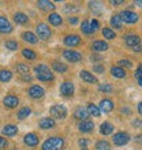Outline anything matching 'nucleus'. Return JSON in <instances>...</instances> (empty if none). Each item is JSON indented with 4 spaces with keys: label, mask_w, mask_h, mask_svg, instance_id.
I'll return each mask as SVG.
<instances>
[{
    "label": "nucleus",
    "mask_w": 142,
    "mask_h": 150,
    "mask_svg": "<svg viewBox=\"0 0 142 150\" xmlns=\"http://www.w3.org/2000/svg\"><path fill=\"white\" fill-rule=\"evenodd\" d=\"M34 72H36L37 79L41 81V82H52V81H53V74H52V71L49 70V67L45 66V64H38V66H36Z\"/></svg>",
    "instance_id": "nucleus-1"
},
{
    "label": "nucleus",
    "mask_w": 142,
    "mask_h": 150,
    "mask_svg": "<svg viewBox=\"0 0 142 150\" xmlns=\"http://www.w3.org/2000/svg\"><path fill=\"white\" fill-rule=\"evenodd\" d=\"M64 146V139L62 137H52L43 143L41 150H62Z\"/></svg>",
    "instance_id": "nucleus-2"
},
{
    "label": "nucleus",
    "mask_w": 142,
    "mask_h": 150,
    "mask_svg": "<svg viewBox=\"0 0 142 150\" xmlns=\"http://www.w3.org/2000/svg\"><path fill=\"white\" fill-rule=\"evenodd\" d=\"M49 113L52 115V117L59 119V120H63V119H66V116H67V109H66V107L62 105V104H56V105L51 107Z\"/></svg>",
    "instance_id": "nucleus-3"
},
{
    "label": "nucleus",
    "mask_w": 142,
    "mask_h": 150,
    "mask_svg": "<svg viewBox=\"0 0 142 150\" xmlns=\"http://www.w3.org/2000/svg\"><path fill=\"white\" fill-rule=\"evenodd\" d=\"M36 33H37V38H41V40H49L52 36V32L49 26L45 23H38L37 28H36Z\"/></svg>",
    "instance_id": "nucleus-4"
},
{
    "label": "nucleus",
    "mask_w": 142,
    "mask_h": 150,
    "mask_svg": "<svg viewBox=\"0 0 142 150\" xmlns=\"http://www.w3.org/2000/svg\"><path fill=\"white\" fill-rule=\"evenodd\" d=\"M119 16H120L122 22H124V23H135V22L138 21V15H137L135 12L130 11V10L122 11L119 14Z\"/></svg>",
    "instance_id": "nucleus-5"
},
{
    "label": "nucleus",
    "mask_w": 142,
    "mask_h": 150,
    "mask_svg": "<svg viewBox=\"0 0 142 150\" xmlns=\"http://www.w3.org/2000/svg\"><path fill=\"white\" fill-rule=\"evenodd\" d=\"M63 56L64 59L71 62V63H78V62L82 60V53H79L77 51H71V49H66L63 52Z\"/></svg>",
    "instance_id": "nucleus-6"
},
{
    "label": "nucleus",
    "mask_w": 142,
    "mask_h": 150,
    "mask_svg": "<svg viewBox=\"0 0 142 150\" xmlns=\"http://www.w3.org/2000/svg\"><path fill=\"white\" fill-rule=\"evenodd\" d=\"M112 139H114V143L116 145V146H123V145L129 143V141H130V135L127 134V132L120 131V132H116Z\"/></svg>",
    "instance_id": "nucleus-7"
},
{
    "label": "nucleus",
    "mask_w": 142,
    "mask_h": 150,
    "mask_svg": "<svg viewBox=\"0 0 142 150\" xmlns=\"http://www.w3.org/2000/svg\"><path fill=\"white\" fill-rule=\"evenodd\" d=\"M60 94L64 96V97H70V96L74 94V83L70 82V81H64L60 85Z\"/></svg>",
    "instance_id": "nucleus-8"
},
{
    "label": "nucleus",
    "mask_w": 142,
    "mask_h": 150,
    "mask_svg": "<svg viewBox=\"0 0 142 150\" xmlns=\"http://www.w3.org/2000/svg\"><path fill=\"white\" fill-rule=\"evenodd\" d=\"M28 93H29V97H30V98L38 100V98H41V97H43L45 91H44V89L41 86H38V85H33V86L29 87Z\"/></svg>",
    "instance_id": "nucleus-9"
},
{
    "label": "nucleus",
    "mask_w": 142,
    "mask_h": 150,
    "mask_svg": "<svg viewBox=\"0 0 142 150\" xmlns=\"http://www.w3.org/2000/svg\"><path fill=\"white\" fill-rule=\"evenodd\" d=\"M64 44L67 45V47H78L79 44H81V38H79V36H77V34H68V36L64 37Z\"/></svg>",
    "instance_id": "nucleus-10"
},
{
    "label": "nucleus",
    "mask_w": 142,
    "mask_h": 150,
    "mask_svg": "<svg viewBox=\"0 0 142 150\" xmlns=\"http://www.w3.org/2000/svg\"><path fill=\"white\" fill-rule=\"evenodd\" d=\"M99 109L100 112H104V113H108L114 109V101L109 98H104L100 101V105H99Z\"/></svg>",
    "instance_id": "nucleus-11"
},
{
    "label": "nucleus",
    "mask_w": 142,
    "mask_h": 150,
    "mask_svg": "<svg viewBox=\"0 0 142 150\" xmlns=\"http://www.w3.org/2000/svg\"><path fill=\"white\" fill-rule=\"evenodd\" d=\"M3 104H4V107H6V108L12 109V108L18 107L19 100H18V97H15V96H6V97L3 98Z\"/></svg>",
    "instance_id": "nucleus-12"
},
{
    "label": "nucleus",
    "mask_w": 142,
    "mask_h": 150,
    "mask_svg": "<svg viewBox=\"0 0 142 150\" xmlns=\"http://www.w3.org/2000/svg\"><path fill=\"white\" fill-rule=\"evenodd\" d=\"M23 142L26 143L29 147H36L38 145V137H37L34 132H29V134L25 135Z\"/></svg>",
    "instance_id": "nucleus-13"
},
{
    "label": "nucleus",
    "mask_w": 142,
    "mask_h": 150,
    "mask_svg": "<svg viewBox=\"0 0 142 150\" xmlns=\"http://www.w3.org/2000/svg\"><path fill=\"white\" fill-rule=\"evenodd\" d=\"M12 32V25L10 23V21L4 16H0V33L8 34Z\"/></svg>",
    "instance_id": "nucleus-14"
},
{
    "label": "nucleus",
    "mask_w": 142,
    "mask_h": 150,
    "mask_svg": "<svg viewBox=\"0 0 142 150\" xmlns=\"http://www.w3.org/2000/svg\"><path fill=\"white\" fill-rule=\"evenodd\" d=\"M38 126H40V128H43V130H51L56 124H55V120L52 117H43L38 122Z\"/></svg>",
    "instance_id": "nucleus-15"
},
{
    "label": "nucleus",
    "mask_w": 142,
    "mask_h": 150,
    "mask_svg": "<svg viewBox=\"0 0 142 150\" xmlns=\"http://www.w3.org/2000/svg\"><path fill=\"white\" fill-rule=\"evenodd\" d=\"M37 6L43 11H53L56 7L55 4L52 3V1H49V0H40V1H37Z\"/></svg>",
    "instance_id": "nucleus-16"
},
{
    "label": "nucleus",
    "mask_w": 142,
    "mask_h": 150,
    "mask_svg": "<svg viewBox=\"0 0 142 150\" xmlns=\"http://www.w3.org/2000/svg\"><path fill=\"white\" fill-rule=\"evenodd\" d=\"M124 41H126V44L129 45V47H137V45H139V42H141V38H139V36H137V34H129V36L124 37Z\"/></svg>",
    "instance_id": "nucleus-17"
},
{
    "label": "nucleus",
    "mask_w": 142,
    "mask_h": 150,
    "mask_svg": "<svg viewBox=\"0 0 142 150\" xmlns=\"http://www.w3.org/2000/svg\"><path fill=\"white\" fill-rule=\"evenodd\" d=\"M1 132H3L6 137H14V135L18 134V127H16L15 124H7V126L3 127Z\"/></svg>",
    "instance_id": "nucleus-18"
},
{
    "label": "nucleus",
    "mask_w": 142,
    "mask_h": 150,
    "mask_svg": "<svg viewBox=\"0 0 142 150\" xmlns=\"http://www.w3.org/2000/svg\"><path fill=\"white\" fill-rule=\"evenodd\" d=\"M93 128H94V124L90 120H83V122L79 123V126H78V130L81 132H90Z\"/></svg>",
    "instance_id": "nucleus-19"
},
{
    "label": "nucleus",
    "mask_w": 142,
    "mask_h": 150,
    "mask_svg": "<svg viewBox=\"0 0 142 150\" xmlns=\"http://www.w3.org/2000/svg\"><path fill=\"white\" fill-rule=\"evenodd\" d=\"M79 76L82 78L83 82H86V83H96L97 82V78H96L93 74H90L89 71H86V70H82L81 74H79Z\"/></svg>",
    "instance_id": "nucleus-20"
},
{
    "label": "nucleus",
    "mask_w": 142,
    "mask_h": 150,
    "mask_svg": "<svg viewBox=\"0 0 142 150\" xmlns=\"http://www.w3.org/2000/svg\"><path fill=\"white\" fill-rule=\"evenodd\" d=\"M48 22L52 25V26H60L62 25V22H63V19H62V16L59 15V14H49L48 15Z\"/></svg>",
    "instance_id": "nucleus-21"
},
{
    "label": "nucleus",
    "mask_w": 142,
    "mask_h": 150,
    "mask_svg": "<svg viewBox=\"0 0 142 150\" xmlns=\"http://www.w3.org/2000/svg\"><path fill=\"white\" fill-rule=\"evenodd\" d=\"M92 49L94 52H104L108 49V44L105 41H94L92 44Z\"/></svg>",
    "instance_id": "nucleus-22"
},
{
    "label": "nucleus",
    "mask_w": 142,
    "mask_h": 150,
    "mask_svg": "<svg viewBox=\"0 0 142 150\" xmlns=\"http://www.w3.org/2000/svg\"><path fill=\"white\" fill-rule=\"evenodd\" d=\"M87 116H89L87 111L85 109V108H82V107L77 108V109H75V112H74V117L78 119V120H82V122H83V120H86Z\"/></svg>",
    "instance_id": "nucleus-23"
},
{
    "label": "nucleus",
    "mask_w": 142,
    "mask_h": 150,
    "mask_svg": "<svg viewBox=\"0 0 142 150\" xmlns=\"http://www.w3.org/2000/svg\"><path fill=\"white\" fill-rule=\"evenodd\" d=\"M14 21H15L18 25H25L29 22V18L23 12H15V14H14Z\"/></svg>",
    "instance_id": "nucleus-24"
},
{
    "label": "nucleus",
    "mask_w": 142,
    "mask_h": 150,
    "mask_svg": "<svg viewBox=\"0 0 142 150\" xmlns=\"http://www.w3.org/2000/svg\"><path fill=\"white\" fill-rule=\"evenodd\" d=\"M100 132L103 135L112 134V132H114V126H112L109 122H104L103 124H101V127H100Z\"/></svg>",
    "instance_id": "nucleus-25"
},
{
    "label": "nucleus",
    "mask_w": 142,
    "mask_h": 150,
    "mask_svg": "<svg viewBox=\"0 0 142 150\" xmlns=\"http://www.w3.org/2000/svg\"><path fill=\"white\" fill-rule=\"evenodd\" d=\"M22 38H23L25 41L30 42V44H37V42H38L37 36H36L34 33H32V32H23V33H22Z\"/></svg>",
    "instance_id": "nucleus-26"
},
{
    "label": "nucleus",
    "mask_w": 142,
    "mask_h": 150,
    "mask_svg": "<svg viewBox=\"0 0 142 150\" xmlns=\"http://www.w3.org/2000/svg\"><path fill=\"white\" fill-rule=\"evenodd\" d=\"M52 68H53V71H56V72H66L68 70V67L66 66L64 63H62V62H58V60H55L53 63H52Z\"/></svg>",
    "instance_id": "nucleus-27"
},
{
    "label": "nucleus",
    "mask_w": 142,
    "mask_h": 150,
    "mask_svg": "<svg viewBox=\"0 0 142 150\" xmlns=\"http://www.w3.org/2000/svg\"><path fill=\"white\" fill-rule=\"evenodd\" d=\"M111 74L115 78H124L126 76V70H123L122 67H112L111 68Z\"/></svg>",
    "instance_id": "nucleus-28"
},
{
    "label": "nucleus",
    "mask_w": 142,
    "mask_h": 150,
    "mask_svg": "<svg viewBox=\"0 0 142 150\" xmlns=\"http://www.w3.org/2000/svg\"><path fill=\"white\" fill-rule=\"evenodd\" d=\"M12 79V72L10 70H0V82H10Z\"/></svg>",
    "instance_id": "nucleus-29"
},
{
    "label": "nucleus",
    "mask_w": 142,
    "mask_h": 150,
    "mask_svg": "<svg viewBox=\"0 0 142 150\" xmlns=\"http://www.w3.org/2000/svg\"><path fill=\"white\" fill-rule=\"evenodd\" d=\"M30 115H32V109L29 107H23L22 109H19V112H18L16 116H18L19 120H23V119H26L28 116H30Z\"/></svg>",
    "instance_id": "nucleus-30"
},
{
    "label": "nucleus",
    "mask_w": 142,
    "mask_h": 150,
    "mask_svg": "<svg viewBox=\"0 0 142 150\" xmlns=\"http://www.w3.org/2000/svg\"><path fill=\"white\" fill-rule=\"evenodd\" d=\"M86 111H87V113L92 115V116H94V117H99L100 116V109H99V107H96L94 104H89Z\"/></svg>",
    "instance_id": "nucleus-31"
},
{
    "label": "nucleus",
    "mask_w": 142,
    "mask_h": 150,
    "mask_svg": "<svg viewBox=\"0 0 142 150\" xmlns=\"http://www.w3.org/2000/svg\"><path fill=\"white\" fill-rule=\"evenodd\" d=\"M122 19H120V16L118 15H112V18H111V25L114 26L115 29H122Z\"/></svg>",
    "instance_id": "nucleus-32"
},
{
    "label": "nucleus",
    "mask_w": 142,
    "mask_h": 150,
    "mask_svg": "<svg viewBox=\"0 0 142 150\" xmlns=\"http://www.w3.org/2000/svg\"><path fill=\"white\" fill-rule=\"evenodd\" d=\"M81 30H82V33L83 34H92V28H90V22L89 21H83L82 22V25H81Z\"/></svg>",
    "instance_id": "nucleus-33"
},
{
    "label": "nucleus",
    "mask_w": 142,
    "mask_h": 150,
    "mask_svg": "<svg viewBox=\"0 0 142 150\" xmlns=\"http://www.w3.org/2000/svg\"><path fill=\"white\" fill-rule=\"evenodd\" d=\"M22 55H23L25 59H28V60H36V57H37L36 52H33L32 49H28V48L22 51Z\"/></svg>",
    "instance_id": "nucleus-34"
},
{
    "label": "nucleus",
    "mask_w": 142,
    "mask_h": 150,
    "mask_svg": "<svg viewBox=\"0 0 142 150\" xmlns=\"http://www.w3.org/2000/svg\"><path fill=\"white\" fill-rule=\"evenodd\" d=\"M103 36H104V38H107V40H114L115 37H116V34H115V32L112 29L104 28L103 29Z\"/></svg>",
    "instance_id": "nucleus-35"
},
{
    "label": "nucleus",
    "mask_w": 142,
    "mask_h": 150,
    "mask_svg": "<svg viewBox=\"0 0 142 150\" xmlns=\"http://www.w3.org/2000/svg\"><path fill=\"white\" fill-rule=\"evenodd\" d=\"M16 68V71L19 72L21 75H23V74H29V67H28V64H23V63H18L15 66Z\"/></svg>",
    "instance_id": "nucleus-36"
},
{
    "label": "nucleus",
    "mask_w": 142,
    "mask_h": 150,
    "mask_svg": "<svg viewBox=\"0 0 142 150\" xmlns=\"http://www.w3.org/2000/svg\"><path fill=\"white\" fill-rule=\"evenodd\" d=\"M99 90L103 91V93H112L114 91V86L109 85V83H103V85L99 86Z\"/></svg>",
    "instance_id": "nucleus-37"
},
{
    "label": "nucleus",
    "mask_w": 142,
    "mask_h": 150,
    "mask_svg": "<svg viewBox=\"0 0 142 150\" xmlns=\"http://www.w3.org/2000/svg\"><path fill=\"white\" fill-rule=\"evenodd\" d=\"M4 45H6V48L10 49V51H16V49H18V42L14 41V40H8V41H6Z\"/></svg>",
    "instance_id": "nucleus-38"
},
{
    "label": "nucleus",
    "mask_w": 142,
    "mask_h": 150,
    "mask_svg": "<svg viewBox=\"0 0 142 150\" xmlns=\"http://www.w3.org/2000/svg\"><path fill=\"white\" fill-rule=\"evenodd\" d=\"M96 147H97V150H109L111 149L109 143L107 142V141H99V142L96 143Z\"/></svg>",
    "instance_id": "nucleus-39"
},
{
    "label": "nucleus",
    "mask_w": 142,
    "mask_h": 150,
    "mask_svg": "<svg viewBox=\"0 0 142 150\" xmlns=\"http://www.w3.org/2000/svg\"><path fill=\"white\" fill-rule=\"evenodd\" d=\"M89 7H90L92 11H96V12H101V10H103V6H101V3H99V1H94V3H89Z\"/></svg>",
    "instance_id": "nucleus-40"
},
{
    "label": "nucleus",
    "mask_w": 142,
    "mask_h": 150,
    "mask_svg": "<svg viewBox=\"0 0 142 150\" xmlns=\"http://www.w3.org/2000/svg\"><path fill=\"white\" fill-rule=\"evenodd\" d=\"M99 26H100V25H99V21H97V19H93L90 22V28H92V32H93V33L99 29Z\"/></svg>",
    "instance_id": "nucleus-41"
},
{
    "label": "nucleus",
    "mask_w": 142,
    "mask_h": 150,
    "mask_svg": "<svg viewBox=\"0 0 142 150\" xmlns=\"http://www.w3.org/2000/svg\"><path fill=\"white\" fill-rule=\"evenodd\" d=\"M7 146H8L7 139L3 138V137H0V150H1V149H6Z\"/></svg>",
    "instance_id": "nucleus-42"
},
{
    "label": "nucleus",
    "mask_w": 142,
    "mask_h": 150,
    "mask_svg": "<svg viewBox=\"0 0 142 150\" xmlns=\"http://www.w3.org/2000/svg\"><path fill=\"white\" fill-rule=\"evenodd\" d=\"M119 66H123V67L130 68V67H131V63H130V62H129V60L123 59V60H119Z\"/></svg>",
    "instance_id": "nucleus-43"
},
{
    "label": "nucleus",
    "mask_w": 142,
    "mask_h": 150,
    "mask_svg": "<svg viewBox=\"0 0 142 150\" xmlns=\"http://www.w3.org/2000/svg\"><path fill=\"white\" fill-rule=\"evenodd\" d=\"M66 11L70 12V11H78V7H75V4H67L66 6Z\"/></svg>",
    "instance_id": "nucleus-44"
},
{
    "label": "nucleus",
    "mask_w": 142,
    "mask_h": 150,
    "mask_svg": "<svg viewBox=\"0 0 142 150\" xmlns=\"http://www.w3.org/2000/svg\"><path fill=\"white\" fill-rule=\"evenodd\" d=\"M93 71L99 72V74H103V72H104V67H103V66H94V67H93Z\"/></svg>",
    "instance_id": "nucleus-45"
},
{
    "label": "nucleus",
    "mask_w": 142,
    "mask_h": 150,
    "mask_svg": "<svg viewBox=\"0 0 142 150\" xmlns=\"http://www.w3.org/2000/svg\"><path fill=\"white\" fill-rule=\"evenodd\" d=\"M21 79H22V81H25V82H30V81H32V76H30V74H23L22 75V76H21Z\"/></svg>",
    "instance_id": "nucleus-46"
},
{
    "label": "nucleus",
    "mask_w": 142,
    "mask_h": 150,
    "mask_svg": "<svg viewBox=\"0 0 142 150\" xmlns=\"http://www.w3.org/2000/svg\"><path fill=\"white\" fill-rule=\"evenodd\" d=\"M68 23H71V25L78 23V18H77V16H70V18H68Z\"/></svg>",
    "instance_id": "nucleus-47"
},
{
    "label": "nucleus",
    "mask_w": 142,
    "mask_h": 150,
    "mask_svg": "<svg viewBox=\"0 0 142 150\" xmlns=\"http://www.w3.org/2000/svg\"><path fill=\"white\" fill-rule=\"evenodd\" d=\"M87 145H89V141H87V139H81V141H79V146L81 147H86Z\"/></svg>",
    "instance_id": "nucleus-48"
},
{
    "label": "nucleus",
    "mask_w": 142,
    "mask_h": 150,
    "mask_svg": "<svg viewBox=\"0 0 142 150\" xmlns=\"http://www.w3.org/2000/svg\"><path fill=\"white\" fill-rule=\"evenodd\" d=\"M135 76H137V78H142V66H139V68L138 70H137V71H135Z\"/></svg>",
    "instance_id": "nucleus-49"
},
{
    "label": "nucleus",
    "mask_w": 142,
    "mask_h": 150,
    "mask_svg": "<svg viewBox=\"0 0 142 150\" xmlns=\"http://www.w3.org/2000/svg\"><path fill=\"white\" fill-rule=\"evenodd\" d=\"M123 3H124L123 0H112L111 1V4H114V6H119V4H123Z\"/></svg>",
    "instance_id": "nucleus-50"
},
{
    "label": "nucleus",
    "mask_w": 142,
    "mask_h": 150,
    "mask_svg": "<svg viewBox=\"0 0 142 150\" xmlns=\"http://www.w3.org/2000/svg\"><path fill=\"white\" fill-rule=\"evenodd\" d=\"M90 59L94 60V62H99V60H101V56H99V55H92Z\"/></svg>",
    "instance_id": "nucleus-51"
},
{
    "label": "nucleus",
    "mask_w": 142,
    "mask_h": 150,
    "mask_svg": "<svg viewBox=\"0 0 142 150\" xmlns=\"http://www.w3.org/2000/svg\"><path fill=\"white\" fill-rule=\"evenodd\" d=\"M133 51H134V52H142V47H141V45H137V47L133 48Z\"/></svg>",
    "instance_id": "nucleus-52"
},
{
    "label": "nucleus",
    "mask_w": 142,
    "mask_h": 150,
    "mask_svg": "<svg viewBox=\"0 0 142 150\" xmlns=\"http://www.w3.org/2000/svg\"><path fill=\"white\" fill-rule=\"evenodd\" d=\"M135 141H137L138 143H142V134L137 135V137H135Z\"/></svg>",
    "instance_id": "nucleus-53"
},
{
    "label": "nucleus",
    "mask_w": 142,
    "mask_h": 150,
    "mask_svg": "<svg viewBox=\"0 0 142 150\" xmlns=\"http://www.w3.org/2000/svg\"><path fill=\"white\" fill-rule=\"evenodd\" d=\"M138 112H139V113L142 115V101H141V103L138 104Z\"/></svg>",
    "instance_id": "nucleus-54"
},
{
    "label": "nucleus",
    "mask_w": 142,
    "mask_h": 150,
    "mask_svg": "<svg viewBox=\"0 0 142 150\" xmlns=\"http://www.w3.org/2000/svg\"><path fill=\"white\" fill-rule=\"evenodd\" d=\"M135 6H138V7H142V0H138V1H135Z\"/></svg>",
    "instance_id": "nucleus-55"
},
{
    "label": "nucleus",
    "mask_w": 142,
    "mask_h": 150,
    "mask_svg": "<svg viewBox=\"0 0 142 150\" xmlns=\"http://www.w3.org/2000/svg\"><path fill=\"white\" fill-rule=\"evenodd\" d=\"M133 124H134V127H138L139 124H141V123H139L138 120H134V122H133Z\"/></svg>",
    "instance_id": "nucleus-56"
},
{
    "label": "nucleus",
    "mask_w": 142,
    "mask_h": 150,
    "mask_svg": "<svg viewBox=\"0 0 142 150\" xmlns=\"http://www.w3.org/2000/svg\"><path fill=\"white\" fill-rule=\"evenodd\" d=\"M81 150H87V149H86V147H82V149H81Z\"/></svg>",
    "instance_id": "nucleus-57"
},
{
    "label": "nucleus",
    "mask_w": 142,
    "mask_h": 150,
    "mask_svg": "<svg viewBox=\"0 0 142 150\" xmlns=\"http://www.w3.org/2000/svg\"><path fill=\"white\" fill-rule=\"evenodd\" d=\"M141 124H142V122H141Z\"/></svg>",
    "instance_id": "nucleus-58"
},
{
    "label": "nucleus",
    "mask_w": 142,
    "mask_h": 150,
    "mask_svg": "<svg viewBox=\"0 0 142 150\" xmlns=\"http://www.w3.org/2000/svg\"><path fill=\"white\" fill-rule=\"evenodd\" d=\"M15 150H16V149H15Z\"/></svg>",
    "instance_id": "nucleus-59"
}]
</instances>
